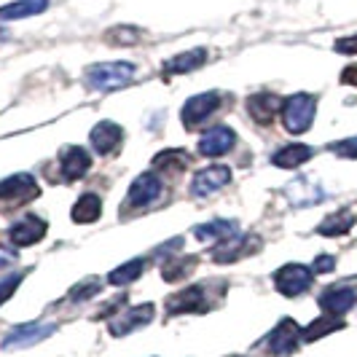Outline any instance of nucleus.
I'll return each mask as SVG.
<instances>
[{
  "mask_svg": "<svg viewBox=\"0 0 357 357\" xmlns=\"http://www.w3.org/2000/svg\"><path fill=\"white\" fill-rule=\"evenodd\" d=\"M102 290V280H97V277H86L84 282H78V285L70 290V298L73 304H81V301H89V298H94L97 293Z\"/></svg>",
  "mask_w": 357,
  "mask_h": 357,
  "instance_id": "obj_30",
  "label": "nucleus"
},
{
  "mask_svg": "<svg viewBox=\"0 0 357 357\" xmlns=\"http://www.w3.org/2000/svg\"><path fill=\"white\" fill-rule=\"evenodd\" d=\"M191 164V156L180 148H169V151H161L153 156V169H172V172H183L188 169Z\"/></svg>",
  "mask_w": 357,
  "mask_h": 357,
  "instance_id": "obj_28",
  "label": "nucleus"
},
{
  "mask_svg": "<svg viewBox=\"0 0 357 357\" xmlns=\"http://www.w3.org/2000/svg\"><path fill=\"white\" fill-rule=\"evenodd\" d=\"M231 183V169L229 167H223V164H213V167H204V169H199L194 180H191V197L197 199H204L215 194V191H220L223 185H229Z\"/></svg>",
  "mask_w": 357,
  "mask_h": 357,
  "instance_id": "obj_12",
  "label": "nucleus"
},
{
  "mask_svg": "<svg viewBox=\"0 0 357 357\" xmlns=\"http://www.w3.org/2000/svg\"><path fill=\"white\" fill-rule=\"evenodd\" d=\"M100 215H102V199L91 194V191L78 197V202L73 204V220L75 223H94Z\"/></svg>",
  "mask_w": 357,
  "mask_h": 357,
  "instance_id": "obj_26",
  "label": "nucleus"
},
{
  "mask_svg": "<svg viewBox=\"0 0 357 357\" xmlns=\"http://www.w3.org/2000/svg\"><path fill=\"white\" fill-rule=\"evenodd\" d=\"M145 266H148V261L145 258H135V261H126V264H121L119 268H113L110 274H107V282L116 287L121 285H129V282H135L140 274L145 271Z\"/></svg>",
  "mask_w": 357,
  "mask_h": 357,
  "instance_id": "obj_27",
  "label": "nucleus"
},
{
  "mask_svg": "<svg viewBox=\"0 0 357 357\" xmlns=\"http://www.w3.org/2000/svg\"><path fill=\"white\" fill-rule=\"evenodd\" d=\"M339 328H344V320L333 317V314H325V317L314 320L312 325H306L301 331V341H317L322 336H328V333H333V331H339Z\"/></svg>",
  "mask_w": 357,
  "mask_h": 357,
  "instance_id": "obj_29",
  "label": "nucleus"
},
{
  "mask_svg": "<svg viewBox=\"0 0 357 357\" xmlns=\"http://www.w3.org/2000/svg\"><path fill=\"white\" fill-rule=\"evenodd\" d=\"M234 145H236V135H234L231 126L218 124V126H210V129L202 135V140H199V153L215 159V156L229 153Z\"/></svg>",
  "mask_w": 357,
  "mask_h": 357,
  "instance_id": "obj_15",
  "label": "nucleus"
},
{
  "mask_svg": "<svg viewBox=\"0 0 357 357\" xmlns=\"http://www.w3.org/2000/svg\"><path fill=\"white\" fill-rule=\"evenodd\" d=\"M11 264H17V252L11 250V248H3L0 245V268L11 266Z\"/></svg>",
  "mask_w": 357,
  "mask_h": 357,
  "instance_id": "obj_36",
  "label": "nucleus"
},
{
  "mask_svg": "<svg viewBox=\"0 0 357 357\" xmlns=\"http://www.w3.org/2000/svg\"><path fill=\"white\" fill-rule=\"evenodd\" d=\"M137 68L132 62H97L84 70V81L86 86L94 91H116L124 89L126 84H132Z\"/></svg>",
  "mask_w": 357,
  "mask_h": 357,
  "instance_id": "obj_1",
  "label": "nucleus"
},
{
  "mask_svg": "<svg viewBox=\"0 0 357 357\" xmlns=\"http://www.w3.org/2000/svg\"><path fill=\"white\" fill-rule=\"evenodd\" d=\"M298 344H301V328H298V322L290 320V317L277 322V328H274L266 339H264L266 352L268 355H274V357L293 355V352L298 349Z\"/></svg>",
  "mask_w": 357,
  "mask_h": 357,
  "instance_id": "obj_6",
  "label": "nucleus"
},
{
  "mask_svg": "<svg viewBox=\"0 0 357 357\" xmlns=\"http://www.w3.org/2000/svg\"><path fill=\"white\" fill-rule=\"evenodd\" d=\"M285 197L290 199L293 207H312V204H320L322 199H325V191H322L317 183L301 178V180H296V183L287 185Z\"/></svg>",
  "mask_w": 357,
  "mask_h": 357,
  "instance_id": "obj_19",
  "label": "nucleus"
},
{
  "mask_svg": "<svg viewBox=\"0 0 357 357\" xmlns=\"http://www.w3.org/2000/svg\"><path fill=\"white\" fill-rule=\"evenodd\" d=\"M220 107V94L218 91H204V94H197V97H191L183 110H180V121L185 129H197L199 124H204L210 116H213L215 110Z\"/></svg>",
  "mask_w": 357,
  "mask_h": 357,
  "instance_id": "obj_7",
  "label": "nucleus"
},
{
  "mask_svg": "<svg viewBox=\"0 0 357 357\" xmlns=\"http://www.w3.org/2000/svg\"><path fill=\"white\" fill-rule=\"evenodd\" d=\"M282 126H285L290 135H304L306 129L314 121V113H317V100L312 94H290L287 100H282Z\"/></svg>",
  "mask_w": 357,
  "mask_h": 357,
  "instance_id": "obj_2",
  "label": "nucleus"
},
{
  "mask_svg": "<svg viewBox=\"0 0 357 357\" xmlns=\"http://www.w3.org/2000/svg\"><path fill=\"white\" fill-rule=\"evenodd\" d=\"M314 156V151L309 145L293 143V145H282L277 153H271V164L280 167V169H296Z\"/></svg>",
  "mask_w": 357,
  "mask_h": 357,
  "instance_id": "obj_20",
  "label": "nucleus"
},
{
  "mask_svg": "<svg viewBox=\"0 0 357 357\" xmlns=\"http://www.w3.org/2000/svg\"><path fill=\"white\" fill-rule=\"evenodd\" d=\"M59 167H62V175L65 180H78L84 178L91 169V156L86 148H78V145H68L59 151Z\"/></svg>",
  "mask_w": 357,
  "mask_h": 357,
  "instance_id": "obj_16",
  "label": "nucleus"
},
{
  "mask_svg": "<svg viewBox=\"0 0 357 357\" xmlns=\"http://www.w3.org/2000/svg\"><path fill=\"white\" fill-rule=\"evenodd\" d=\"M204 62H207V49H191V52H183V54H178V56H172V59H167L164 73H167V75L191 73V70H199Z\"/></svg>",
  "mask_w": 357,
  "mask_h": 357,
  "instance_id": "obj_21",
  "label": "nucleus"
},
{
  "mask_svg": "<svg viewBox=\"0 0 357 357\" xmlns=\"http://www.w3.org/2000/svg\"><path fill=\"white\" fill-rule=\"evenodd\" d=\"M341 81H344V84H352V86H357V65H349L347 70L341 73Z\"/></svg>",
  "mask_w": 357,
  "mask_h": 357,
  "instance_id": "obj_37",
  "label": "nucleus"
},
{
  "mask_svg": "<svg viewBox=\"0 0 357 357\" xmlns=\"http://www.w3.org/2000/svg\"><path fill=\"white\" fill-rule=\"evenodd\" d=\"M121 140H124V129L116 124V121H100L89 135L91 148H94L97 153H102V156L116 153V148L121 145Z\"/></svg>",
  "mask_w": 357,
  "mask_h": 357,
  "instance_id": "obj_17",
  "label": "nucleus"
},
{
  "mask_svg": "<svg viewBox=\"0 0 357 357\" xmlns=\"http://www.w3.org/2000/svg\"><path fill=\"white\" fill-rule=\"evenodd\" d=\"M317 304L325 314H333V317H341L344 312H349L352 306L357 304V287L349 285V282H341V285H331L328 290H322Z\"/></svg>",
  "mask_w": 357,
  "mask_h": 357,
  "instance_id": "obj_13",
  "label": "nucleus"
},
{
  "mask_svg": "<svg viewBox=\"0 0 357 357\" xmlns=\"http://www.w3.org/2000/svg\"><path fill=\"white\" fill-rule=\"evenodd\" d=\"M314 282V271L304 264H285L274 271V287L285 296V298H296L306 293Z\"/></svg>",
  "mask_w": 357,
  "mask_h": 357,
  "instance_id": "obj_3",
  "label": "nucleus"
},
{
  "mask_svg": "<svg viewBox=\"0 0 357 357\" xmlns=\"http://www.w3.org/2000/svg\"><path fill=\"white\" fill-rule=\"evenodd\" d=\"M49 8V0H14L0 8V22H14V19L36 17L40 11Z\"/></svg>",
  "mask_w": 357,
  "mask_h": 357,
  "instance_id": "obj_23",
  "label": "nucleus"
},
{
  "mask_svg": "<svg viewBox=\"0 0 357 357\" xmlns=\"http://www.w3.org/2000/svg\"><path fill=\"white\" fill-rule=\"evenodd\" d=\"M46 231H49V223H46L40 215L24 213L17 223H11L8 239H11L17 248H30V245L40 242V239L46 236Z\"/></svg>",
  "mask_w": 357,
  "mask_h": 357,
  "instance_id": "obj_11",
  "label": "nucleus"
},
{
  "mask_svg": "<svg viewBox=\"0 0 357 357\" xmlns=\"http://www.w3.org/2000/svg\"><path fill=\"white\" fill-rule=\"evenodd\" d=\"M333 151H336L339 156H347V159H357V137H349V140H344V143H336Z\"/></svg>",
  "mask_w": 357,
  "mask_h": 357,
  "instance_id": "obj_33",
  "label": "nucleus"
},
{
  "mask_svg": "<svg viewBox=\"0 0 357 357\" xmlns=\"http://www.w3.org/2000/svg\"><path fill=\"white\" fill-rule=\"evenodd\" d=\"M258 248H261V239H255L252 234H234V236L215 245L210 258H213L215 264H231V261L242 258V255H250Z\"/></svg>",
  "mask_w": 357,
  "mask_h": 357,
  "instance_id": "obj_10",
  "label": "nucleus"
},
{
  "mask_svg": "<svg viewBox=\"0 0 357 357\" xmlns=\"http://www.w3.org/2000/svg\"><path fill=\"white\" fill-rule=\"evenodd\" d=\"M153 314H156V306L153 304L129 306V309H124L121 314L110 317L107 331H110V336L119 339V336H126V333H132V331H137V328H145L148 322L153 320Z\"/></svg>",
  "mask_w": 357,
  "mask_h": 357,
  "instance_id": "obj_8",
  "label": "nucleus"
},
{
  "mask_svg": "<svg viewBox=\"0 0 357 357\" xmlns=\"http://www.w3.org/2000/svg\"><path fill=\"white\" fill-rule=\"evenodd\" d=\"M105 38L110 43H116V46H135V43H140V33L132 30V27H116Z\"/></svg>",
  "mask_w": 357,
  "mask_h": 357,
  "instance_id": "obj_31",
  "label": "nucleus"
},
{
  "mask_svg": "<svg viewBox=\"0 0 357 357\" xmlns=\"http://www.w3.org/2000/svg\"><path fill=\"white\" fill-rule=\"evenodd\" d=\"M280 107H282V100L277 94H271V91H258V94L248 97V113L252 116L255 124L268 126L274 121V116H277Z\"/></svg>",
  "mask_w": 357,
  "mask_h": 357,
  "instance_id": "obj_18",
  "label": "nucleus"
},
{
  "mask_svg": "<svg viewBox=\"0 0 357 357\" xmlns=\"http://www.w3.org/2000/svg\"><path fill=\"white\" fill-rule=\"evenodd\" d=\"M333 266H336V258H333V255H317L312 271H317V274H328V271H333Z\"/></svg>",
  "mask_w": 357,
  "mask_h": 357,
  "instance_id": "obj_34",
  "label": "nucleus"
},
{
  "mask_svg": "<svg viewBox=\"0 0 357 357\" xmlns=\"http://www.w3.org/2000/svg\"><path fill=\"white\" fill-rule=\"evenodd\" d=\"M56 333V325L54 322H27V325H17L6 339H3V349H24V347H33L38 341H46L49 336Z\"/></svg>",
  "mask_w": 357,
  "mask_h": 357,
  "instance_id": "obj_9",
  "label": "nucleus"
},
{
  "mask_svg": "<svg viewBox=\"0 0 357 357\" xmlns=\"http://www.w3.org/2000/svg\"><path fill=\"white\" fill-rule=\"evenodd\" d=\"M40 194L38 183L33 175L19 172L11 178L0 180V207H17V204H27Z\"/></svg>",
  "mask_w": 357,
  "mask_h": 357,
  "instance_id": "obj_4",
  "label": "nucleus"
},
{
  "mask_svg": "<svg viewBox=\"0 0 357 357\" xmlns=\"http://www.w3.org/2000/svg\"><path fill=\"white\" fill-rule=\"evenodd\" d=\"M357 215L349 213V210H339V213H331L320 226H317V234L322 236H341V234H349V229L355 226Z\"/></svg>",
  "mask_w": 357,
  "mask_h": 357,
  "instance_id": "obj_24",
  "label": "nucleus"
},
{
  "mask_svg": "<svg viewBox=\"0 0 357 357\" xmlns=\"http://www.w3.org/2000/svg\"><path fill=\"white\" fill-rule=\"evenodd\" d=\"M22 280H24V274H8V277L0 280V304H6V301L17 293V287L22 285Z\"/></svg>",
  "mask_w": 357,
  "mask_h": 357,
  "instance_id": "obj_32",
  "label": "nucleus"
},
{
  "mask_svg": "<svg viewBox=\"0 0 357 357\" xmlns=\"http://www.w3.org/2000/svg\"><path fill=\"white\" fill-rule=\"evenodd\" d=\"M336 52L339 54H357V36L341 38L339 43H336Z\"/></svg>",
  "mask_w": 357,
  "mask_h": 357,
  "instance_id": "obj_35",
  "label": "nucleus"
},
{
  "mask_svg": "<svg viewBox=\"0 0 357 357\" xmlns=\"http://www.w3.org/2000/svg\"><path fill=\"white\" fill-rule=\"evenodd\" d=\"M164 191V183L156 175V169H148L143 175H137L135 183L129 185V194H126L124 210H143L148 204H153Z\"/></svg>",
  "mask_w": 357,
  "mask_h": 357,
  "instance_id": "obj_5",
  "label": "nucleus"
},
{
  "mask_svg": "<svg viewBox=\"0 0 357 357\" xmlns=\"http://www.w3.org/2000/svg\"><path fill=\"white\" fill-rule=\"evenodd\" d=\"M210 309V301H207V293L202 285H191L183 287L180 293L169 296L167 298V314H188V312H204Z\"/></svg>",
  "mask_w": 357,
  "mask_h": 357,
  "instance_id": "obj_14",
  "label": "nucleus"
},
{
  "mask_svg": "<svg viewBox=\"0 0 357 357\" xmlns=\"http://www.w3.org/2000/svg\"><path fill=\"white\" fill-rule=\"evenodd\" d=\"M236 220H226V218H215V220H210V223H202V226H197L194 229V236H197L199 242H210V239H215V242H223V239H229V236H234L236 234Z\"/></svg>",
  "mask_w": 357,
  "mask_h": 357,
  "instance_id": "obj_22",
  "label": "nucleus"
},
{
  "mask_svg": "<svg viewBox=\"0 0 357 357\" xmlns=\"http://www.w3.org/2000/svg\"><path fill=\"white\" fill-rule=\"evenodd\" d=\"M197 266V258L191 255H169L164 264H161V277L167 282H178V280H185Z\"/></svg>",
  "mask_w": 357,
  "mask_h": 357,
  "instance_id": "obj_25",
  "label": "nucleus"
}]
</instances>
